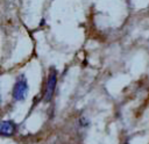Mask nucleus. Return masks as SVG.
I'll return each instance as SVG.
<instances>
[{"label":"nucleus","instance_id":"obj_1","mask_svg":"<svg viewBox=\"0 0 149 144\" xmlns=\"http://www.w3.org/2000/svg\"><path fill=\"white\" fill-rule=\"evenodd\" d=\"M28 94V84H27V79L23 74H21L17 79L16 82L13 87V98L15 101H22L26 99Z\"/></svg>","mask_w":149,"mask_h":144},{"label":"nucleus","instance_id":"obj_3","mask_svg":"<svg viewBox=\"0 0 149 144\" xmlns=\"http://www.w3.org/2000/svg\"><path fill=\"white\" fill-rule=\"evenodd\" d=\"M16 125L13 121H2L0 125V134L2 136H12L15 132Z\"/></svg>","mask_w":149,"mask_h":144},{"label":"nucleus","instance_id":"obj_2","mask_svg":"<svg viewBox=\"0 0 149 144\" xmlns=\"http://www.w3.org/2000/svg\"><path fill=\"white\" fill-rule=\"evenodd\" d=\"M56 84H57V71L55 69H51L48 80H47V85H45V91H44V100L48 102L51 100L54 93H55V88H56Z\"/></svg>","mask_w":149,"mask_h":144}]
</instances>
